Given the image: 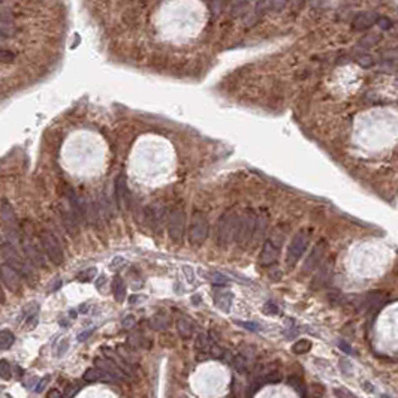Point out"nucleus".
I'll use <instances>...</instances> for the list:
<instances>
[{
    "instance_id": "obj_1",
    "label": "nucleus",
    "mask_w": 398,
    "mask_h": 398,
    "mask_svg": "<svg viewBox=\"0 0 398 398\" xmlns=\"http://www.w3.org/2000/svg\"><path fill=\"white\" fill-rule=\"evenodd\" d=\"M0 253H2V256L5 258L6 264H9L23 277V280H26L30 286H33V283H34L33 268L26 261V258H23L20 255V251L17 250V247L12 243H9V241L8 243H3L2 245H0Z\"/></svg>"
},
{
    "instance_id": "obj_2",
    "label": "nucleus",
    "mask_w": 398,
    "mask_h": 398,
    "mask_svg": "<svg viewBox=\"0 0 398 398\" xmlns=\"http://www.w3.org/2000/svg\"><path fill=\"white\" fill-rule=\"evenodd\" d=\"M238 226V215L234 211H226L220 215L215 226V243L220 248H226L232 241H235Z\"/></svg>"
},
{
    "instance_id": "obj_3",
    "label": "nucleus",
    "mask_w": 398,
    "mask_h": 398,
    "mask_svg": "<svg viewBox=\"0 0 398 398\" xmlns=\"http://www.w3.org/2000/svg\"><path fill=\"white\" fill-rule=\"evenodd\" d=\"M0 215H2L3 229L6 232V237H8L9 243H12L17 247L18 244L23 243V238H21V229H20V223L17 220L15 211H14V208H12V205L9 202L3 201L2 210H0Z\"/></svg>"
},
{
    "instance_id": "obj_4",
    "label": "nucleus",
    "mask_w": 398,
    "mask_h": 398,
    "mask_svg": "<svg viewBox=\"0 0 398 398\" xmlns=\"http://www.w3.org/2000/svg\"><path fill=\"white\" fill-rule=\"evenodd\" d=\"M256 219H258V215L250 208H247L241 214V217H238L235 241L240 247H244L253 238V232H255V226H256Z\"/></svg>"
},
{
    "instance_id": "obj_5",
    "label": "nucleus",
    "mask_w": 398,
    "mask_h": 398,
    "mask_svg": "<svg viewBox=\"0 0 398 398\" xmlns=\"http://www.w3.org/2000/svg\"><path fill=\"white\" fill-rule=\"evenodd\" d=\"M168 235L175 244H182L186 232V213L183 208H174L168 213Z\"/></svg>"
},
{
    "instance_id": "obj_6",
    "label": "nucleus",
    "mask_w": 398,
    "mask_h": 398,
    "mask_svg": "<svg viewBox=\"0 0 398 398\" xmlns=\"http://www.w3.org/2000/svg\"><path fill=\"white\" fill-rule=\"evenodd\" d=\"M308 243H310V234L307 231L301 229L294 235L291 244H289L287 256H286V265H287L289 270H292L298 264V261L303 258Z\"/></svg>"
},
{
    "instance_id": "obj_7",
    "label": "nucleus",
    "mask_w": 398,
    "mask_h": 398,
    "mask_svg": "<svg viewBox=\"0 0 398 398\" xmlns=\"http://www.w3.org/2000/svg\"><path fill=\"white\" fill-rule=\"evenodd\" d=\"M210 223L207 215L202 211H195L192 214L190 228H189V243L192 245H201L208 238Z\"/></svg>"
},
{
    "instance_id": "obj_8",
    "label": "nucleus",
    "mask_w": 398,
    "mask_h": 398,
    "mask_svg": "<svg viewBox=\"0 0 398 398\" xmlns=\"http://www.w3.org/2000/svg\"><path fill=\"white\" fill-rule=\"evenodd\" d=\"M281 241H283V238L277 241V231H274V234L265 240L262 250H261V256H259V262L262 267H271L277 262L278 255H280Z\"/></svg>"
},
{
    "instance_id": "obj_9",
    "label": "nucleus",
    "mask_w": 398,
    "mask_h": 398,
    "mask_svg": "<svg viewBox=\"0 0 398 398\" xmlns=\"http://www.w3.org/2000/svg\"><path fill=\"white\" fill-rule=\"evenodd\" d=\"M41 244L47 253L48 259L56 265H61L64 261V255H63V248L59 243V240L51 234V232H42L41 234Z\"/></svg>"
},
{
    "instance_id": "obj_10",
    "label": "nucleus",
    "mask_w": 398,
    "mask_h": 398,
    "mask_svg": "<svg viewBox=\"0 0 398 398\" xmlns=\"http://www.w3.org/2000/svg\"><path fill=\"white\" fill-rule=\"evenodd\" d=\"M0 280L3 284L9 289L11 292L18 294L23 289V277L9 265V264H2L0 265Z\"/></svg>"
},
{
    "instance_id": "obj_11",
    "label": "nucleus",
    "mask_w": 398,
    "mask_h": 398,
    "mask_svg": "<svg viewBox=\"0 0 398 398\" xmlns=\"http://www.w3.org/2000/svg\"><path fill=\"white\" fill-rule=\"evenodd\" d=\"M94 364H96L97 368H100L105 374H108L113 380H127V374L124 373V370L116 363V361H113L110 358H96Z\"/></svg>"
},
{
    "instance_id": "obj_12",
    "label": "nucleus",
    "mask_w": 398,
    "mask_h": 398,
    "mask_svg": "<svg viewBox=\"0 0 398 398\" xmlns=\"http://www.w3.org/2000/svg\"><path fill=\"white\" fill-rule=\"evenodd\" d=\"M166 220H168V215L165 214V210L162 205L156 204V205H150L146 208V222L154 232L162 231Z\"/></svg>"
},
{
    "instance_id": "obj_13",
    "label": "nucleus",
    "mask_w": 398,
    "mask_h": 398,
    "mask_svg": "<svg viewBox=\"0 0 398 398\" xmlns=\"http://www.w3.org/2000/svg\"><path fill=\"white\" fill-rule=\"evenodd\" d=\"M325 253H327V243L320 240V241H317V244H314L313 250L310 251V255L307 256V259L304 262V267H303L304 274L313 273L320 265V262L323 261Z\"/></svg>"
},
{
    "instance_id": "obj_14",
    "label": "nucleus",
    "mask_w": 398,
    "mask_h": 398,
    "mask_svg": "<svg viewBox=\"0 0 398 398\" xmlns=\"http://www.w3.org/2000/svg\"><path fill=\"white\" fill-rule=\"evenodd\" d=\"M64 195L67 198V202H69V207H70L72 213L75 214L78 222L80 223H87V207L81 202V199L77 196V193L74 192V189L67 186L64 189Z\"/></svg>"
},
{
    "instance_id": "obj_15",
    "label": "nucleus",
    "mask_w": 398,
    "mask_h": 398,
    "mask_svg": "<svg viewBox=\"0 0 398 398\" xmlns=\"http://www.w3.org/2000/svg\"><path fill=\"white\" fill-rule=\"evenodd\" d=\"M385 301H386V294L382 291H374L363 297L361 304H358V308L361 311H376L377 308L383 306Z\"/></svg>"
},
{
    "instance_id": "obj_16",
    "label": "nucleus",
    "mask_w": 398,
    "mask_h": 398,
    "mask_svg": "<svg viewBox=\"0 0 398 398\" xmlns=\"http://www.w3.org/2000/svg\"><path fill=\"white\" fill-rule=\"evenodd\" d=\"M21 244H23L24 255L27 256V259L30 261V264L34 265V267L44 268L45 267V256L39 251V248L34 245V243L30 238H24Z\"/></svg>"
},
{
    "instance_id": "obj_17",
    "label": "nucleus",
    "mask_w": 398,
    "mask_h": 398,
    "mask_svg": "<svg viewBox=\"0 0 398 398\" xmlns=\"http://www.w3.org/2000/svg\"><path fill=\"white\" fill-rule=\"evenodd\" d=\"M333 268H334V262L333 261H327V262H323L322 265H319L316 268V273H314L311 286L316 287V289H319V287L327 284L328 280L333 276Z\"/></svg>"
},
{
    "instance_id": "obj_18",
    "label": "nucleus",
    "mask_w": 398,
    "mask_h": 398,
    "mask_svg": "<svg viewBox=\"0 0 398 398\" xmlns=\"http://www.w3.org/2000/svg\"><path fill=\"white\" fill-rule=\"evenodd\" d=\"M60 214H61V222H63V226L66 229V232L72 237V238H77L78 234H80V222L75 217V214L72 213V210L69 208H61L60 210Z\"/></svg>"
},
{
    "instance_id": "obj_19",
    "label": "nucleus",
    "mask_w": 398,
    "mask_h": 398,
    "mask_svg": "<svg viewBox=\"0 0 398 398\" xmlns=\"http://www.w3.org/2000/svg\"><path fill=\"white\" fill-rule=\"evenodd\" d=\"M377 14L373 12V11H364V12H359L353 21H352V27L353 30L356 31H363V30H368L371 26L376 24V20H377Z\"/></svg>"
},
{
    "instance_id": "obj_20",
    "label": "nucleus",
    "mask_w": 398,
    "mask_h": 398,
    "mask_svg": "<svg viewBox=\"0 0 398 398\" xmlns=\"http://www.w3.org/2000/svg\"><path fill=\"white\" fill-rule=\"evenodd\" d=\"M116 201H117V207L119 210H124L127 202H129V189H127V180L126 177L122 174L117 177L116 180Z\"/></svg>"
},
{
    "instance_id": "obj_21",
    "label": "nucleus",
    "mask_w": 398,
    "mask_h": 398,
    "mask_svg": "<svg viewBox=\"0 0 398 398\" xmlns=\"http://www.w3.org/2000/svg\"><path fill=\"white\" fill-rule=\"evenodd\" d=\"M175 327H177V333L178 336L187 340L193 336L195 333V323L192 319H189L187 316H180L175 322Z\"/></svg>"
},
{
    "instance_id": "obj_22",
    "label": "nucleus",
    "mask_w": 398,
    "mask_h": 398,
    "mask_svg": "<svg viewBox=\"0 0 398 398\" xmlns=\"http://www.w3.org/2000/svg\"><path fill=\"white\" fill-rule=\"evenodd\" d=\"M232 300H234V295L229 291H217L214 294V304L219 307L222 311H226V313L231 310Z\"/></svg>"
},
{
    "instance_id": "obj_23",
    "label": "nucleus",
    "mask_w": 398,
    "mask_h": 398,
    "mask_svg": "<svg viewBox=\"0 0 398 398\" xmlns=\"http://www.w3.org/2000/svg\"><path fill=\"white\" fill-rule=\"evenodd\" d=\"M171 325V316L166 311H157L152 319H150V327L156 331H163L168 330Z\"/></svg>"
},
{
    "instance_id": "obj_24",
    "label": "nucleus",
    "mask_w": 398,
    "mask_h": 398,
    "mask_svg": "<svg viewBox=\"0 0 398 398\" xmlns=\"http://www.w3.org/2000/svg\"><path fill=\"white\" fill-rule=\"evenodd\" d=\"M267 226H268V215L265 213L259 214L256 219V226H255V232H253V241L255 244H258L259 241H262L265 232H267Z\"/></svg>"
},
{
    "instance_id": "obj_25",
    "label": "nucleus",
    "mask_w": 398,
    "mask_h": 398,
    "mask_svg": "<svg viewBox=\"0 0 398 398\" xmlns=\"http://www.w3.org/2000/svg\"><path fill=\"white\" fill-rule=\"evenodd\" d=\"M126 292H127V289H126V283L122 277H116L114 281H113V294H114V300L117 303H123L124 298H126Z\"/></svg>"
},
{
    "instance_id": "obj_26",
    "label": "nucleus",
    "mask_w": 398,
    "mask_h": 398,
    "mask_svg": "<svg viewBox=\"0 0 398 398\" xmlns=\"http://www.w3.org/2000/svg\"><path fill=\"white\" fill-rule=\"evenodd\" d=\"M15 343V336L9 330H2L0 331V350H8L14 346Z\"/></svg>"
},
{
    "instance_id": "obj_27",
    "label": "nucleus",
    "mask_w": 398,
    "mask_h": 398,
    "mask_svg": "<svg viewBox=\"0 0 398 398\" xmlns=\"http://www.w3.org/2000/svg\"><path fill=\"white\" fill-rule=\"evenodd\" d=\"M382 39V36L379 33H368L366 36L361 38V41L358 42V47H363V48H371L374 45H377Z\"/></svg>"
},
{
    "instance_id": "obj_28",
    "label": "nucleus",
    "mask_w": 398,
    "mask_h": 398,
    "mask_svg": "<svg viewBox=\"0 0 398 398\" xmlns=\"http://www.w3.org/2000/svg\"><path fill=\"white\" fill-rule=\"evenodd\" d=\"M105 376H106V374H105V373H103L100 368L93 367V368L86 370V373H84L83 379H84V382H87V383H94V382L103 380V379H105Z\"/></svg>"
},
{
    "instance_id": "obj_29",
    "label": "nucleus",
    "mask_w": 398,
    "mask_h": 398,
    "mask_svg": "<svg viewBox=\"0 0 398 398\" xmlns=\"http://www.w3.org/2000/svg\"><path fill=\"white\" fill-rule=\"evenodd\" d=\"M213 341L210 340V337L207 334H199L198 338H196V343H195V347L198 352H204V353H208L210 352V347H211Z\"/></svg>"
},
{
    "instance_id": "obj_30",
    "label": "nucleus",
    "mask_w": 398,
    "mask_h": 398,
    "mask_svg": "<svg viewBox=\"0 0 398 398\" xmlns=\"http://www.w3.org/2000/svg\"><path fill=\"white\" fill-rule=\"evenodd\" d=\"M310 349H311V341L307 340V338L298 340V341L292 346V350H294V353H297V355H304V353L310 352Z\"/></svg>"
},
{
    "instance_id": "obj_31",
    "label": "nucleus",
    "mask_w": 398,
    "mask_h": 398,
    "mask_svg": "<svg viewBox=\"0 0 398 398\" xmlns=\"http://www.w3.org/2000/svg\"><path fill=\"white\" fill-rule=\"evenodd\" d=\"M287 385L291 386V388H294L300 395H306V391H304V383H303V380H301V377L300 376H291L287 379Z\"/></svg>"
},
{
    "instance_id": "obj_32",
    "label": "nucleus",
    "mask_w": 398,
    "mask_h": 398,
    "mask_svg": "<svg viewBox=\"0 0 398 398\" xmlns=\"http://www.w3.org/2000/svg\"><path fill=\"white\" fill-rule=\"evenodd\" d=\"M12 377V368H11V364L8 361L2 359L0 361V379L3 380H9Z\"/></svg>"
},
{
    "instance_id": "obj_33",
    "label": "nucleus",
    "mask_w": 398,
    "mask_h": 398,
    "mask_svg": "<svg viewBox=\"0 0 398 398\" xmlns=\"http://www.w3.org/2000/svg\"><path fill=\"white\" fill-rule=\"evenodd\" d=\"M232 366L235 367V370H237L238 373H245V371L248 370V361H247L243 355H240V356H237V358L234 359Z\"/></svg>"
},
{
    "instance_id": "obj_34",
    "label": "nucleus",
    "mask_w": 398,
    "mask_h": 398,
    "mask_svg": "<svg viewBox=\"0 0 398 398\" xmlns=\"http://www.w3.org/2000/svg\"><path fill=\"white\" fill-rule=\"evenodd\" d=\"M356 63L361 66V67H364V69H368L374 64V57L370 56V54H361L356 57Z\"/></svg>"
},
{
    "instance_id": "obj_35",
    "label": "nucleus",
    "mask_w": 398,
    "mask_h": 398,
    "mask_svg": "<svg viewBox=\"0 0 398 398\" xmlns=\"http://www.w3.org/2000/svg\"><path fill=\"white\" fill-rule=\"evenodd\" d=\"M96 273H97V270L94 267H90V268L83 270L81 273H78L77 274V280H80V281H90V280L94 278Z\"/></svg>"
},
{
    "instance_id": "obj_36",
    "label": "nucleus",
    "mask_w": 398,
    "mask_h": 398,
    "mask_svg": "<svg viewBox=\"0 0 398 398\" xmlns=\"http://www.w3.org/2000/svg\"><path fill=\"white\" fill-rule=\"evenodd\" d=\"M382 59L383 61L386 63H391V64H398V47L397 48H392V50H388L382 54Z\"/></svg>"
},
{
    "instance_id": "obj_37",
    "label": "nucleus",
    "mask_w": 398,
    "mask_h": 398,
    "mask_svg": "<svg viewBox=\"0 0 398 398\" xmlns=\"http://www.w3.org/2000/svg\"><path fill=\"white\" fill-rule=\"evenodd\" d=\"M376 24H377L382 30H389V29H392V21H391V18H388V17H385V15H379L377 20H376Z\"/></svg>"
},
{
    "instance_id": "obj_38",
    "label": "nucleus",
    "mask_w": 398,
    "mask_h": 398,
    "mask_svg": "<svg viewBox=\"0 0 398 398\" xmlns=\"http://www.w3.org/2000/svg\"><path fill=\"white\" fill-rule=\"evenodd\" d=\"M14 59H15V54L12 51L0 48V63H11L14 61Z\"/></svg>"
},
{
    "instance_id": "obj_39",
    "label": "nucleus",
    "mask_w": 398,
    "mask_h": 398,
    "mask_svg": "<svg viewBox=\"0 0 398 398\" xmlns=\"http://www.w3.org/2000/svg\"><path fill=\"white\" fill-rule=\"evenodd\" d=\"M210 276V278H211V281L214 283V284H226L229 280H228V277H225L223 274H220V273H211V274H208Z\"/></svg>"
},
{
    "instance_id": "obj_40",
    "label": "nucleus",
    "mask_w": 398,
    "mask_h": 398,
    "mask_svg": "<svg viewBox=\"0 0 398 398\" xmlns=\"http://www.w3.org/2000/svg\"><path fill=\"white\" fill-rule=\"evenodd\" d=\"M289 0H271V9L274 12H281L287 6Z\"/></svg>"
},
{
    "instance_id": "obj_41",
    "label": "nucleus",
    "mask_w": 398,
    "mask_h": 398,
    "mask_svg": "<svg viewBox=\"0 0 398 398\" xmlns=\"http://www.w3.org/2000/svg\"><path fill=\"white\" fill-rule=\"evenodd\" d=\"M15 33V29L12 27H8L5 24H0V39H6V38H11V36Z\"/></svg>"
},
{
    "instance_id": "obj_42",
    "label": "nucleus",
    "mask_w": 398,
    "mask_h": 398,
    "mask_svg": "<svg viewBox=\"0 0 398 398\" xmlns=\"http://www.w3.org/2000/svg\"><path fill=\"white\" fill-rule=\"evenodd\" d=\"M39 323V317L36 316V314H33V316H30V317H27L26 319V322H24V327H26V330L27 331H30V330H33L36 325Z\"/></svg>"
},
{
    "instance_id": "obj_43",
    "label": "nucleus",
    "mask_w": 398,
    "mask_h": 398,
    "mask_svg": "<svg viewBox=\"0 0 398 398\" xmlns=\"http://www.w3.org/2000/svg\"><path fill=\"white\" fill-rule=\"evenodd\" d=\"M240 327L248 330V331H259L261 330V325L259 323H255V322H237Z\"/></svg>"
},
{
    "instance_id": "obj_44",
    "label": "nucleus",
    "mask_w": 398,
    "mask_h": 398,
    "mask_svg": "<svg viewBox=\"0 0 398 398\" xmlns=\"http://www.w3.org/2000/svg\"><path fill=\"white\" fill-rule=\"evenodd\" d=\"M135 323H136V319H135V316H132V314L126 316V317L122 320V325H123L124 328H133V327H135Z\"/></svg>"
},
{
    "instance_id": "obj_45",
    "label": "nucleus",
    "mask_w": 398,
    "mask_h": 398,
    "mask_svg": "<svg viewBox=\"0 0 398 398\" xmlns=\"http://www.w3.org/2000/svg\"><path fill=\"white\" fill-rule=\"evenodd\" d=\"M50 380H51V377L50 376H45L44 379H41V382L36 385V392L38 394H41V392H44V389L47 388V385L50 383Z\"/></svg>"
},
{
    "instance_id": "obj_46",
    "label": "nucleus",
    "mask_w": 398,
    "mask_h": 398,
    "mask_svg": "<svg viewBox=\"0 0 398 398\" xmlns=\"http://www.w3.org/2000/svg\"><path fill=\"white\" fill-rule=\"evenodd\" d=\"M330 300H331L336 306H341L343 301H344V297H343L340 292H333V294H330Z\"/></svg>"
},
{
    "instance_id": "obj_47",
    "label": "nucleus",
    "mask_w": 398,
    "mask_h": 398,
    "mask_svg": "<svg viewBox=\"0 0 398 398\" xmlns=\"http://www.w3.org/2000/svg\"><path fill=\"white\" fill-rule=\"evenodd\" d=\"M264 382L265 383H277V382H280V374L278 373H268L267 376H265V379H264Z\"/></svg>"
},
{
    "instance_id": "obj_48",
    "label": "nucleus",
    "mask_w": 398,
    "mask_h": 398,
    "mask_svg": "<svg viewBox=\"0 0 398 398\" xmlns=\"http://www.w3.org/2000/svg\"><path fill=\"white\" fill-rule=\"evenodd\" d=\"M287 3H291V6H292L294 11H300L304 6V0H289Z\"/></svg>"
},
{
    "instance_id": "obj_49",
    "label": "nucleus",
    "mask_w": 398,
    "mask_h": 398,
    "mask_svg": "<svg viewBox=\"0 0 398 398\" xmlns=\"http://www.w3.org/2000/svg\"><path fill=\"white\" fill-rule=\"evenodd\" d=\"M67 344H69V343H67V340H63V341H61V344L59 346V352L56 353V356H63V355H64V352L67 350Z\"/></svg>"
},
{
    "instance_id": "obj_50",
    "label": "nucleus",
    "mask_w": 398,
    "mask_h": 398,
    "mask_svg": "<svg viewBox=\"0 0 398 398\" xmlns=\"http://www.w3.org/2000/svg\"><path fill=\"white\" fill-rule=\"evenodd\" d=\"M264 311H265V313H277V311H278V308H277V307H276L273 303H268V304L264 307Z\"/></svg>"
},
{
    "instance_id": "obj_51",
    "label": "nucleus",
    "mask_w": 398,
    "mask_h": 398,
    "mask_svg": "<svg viewBox=\"0 0 398 398\" xmlns=\"http://www.w3.org/2000/svg\"><path fill=\"white\" fill-rule=\"evenodd\" d=\"M338 347H340L343 352H346V353H353V352H352V347H350L346 341H340V343H338Z\"/></svg>"
},
{
    "instance_id": "obj_52",
    "label": "nucleus",
    "mask_w": 398,
    "mask_h": 398,
    "mask_svg": "<svg viewBox=\"0 0 398 398\" xmlns=\"http://www.w3.org/2000/svg\"><path fill=\"white\" fill-rule=\"evenodd\" d=\"M93 331H94V330H90V331H86V333L80 334V336H78V341H86V340L93 334Z\"/></svg>"
},
{
    "instance_id": "obj_53",
    "label": "nucleus",
    "mask_w": 398,
    "mask_h": 398,
    "mask_svg": "<svg viewBox=\"0 0 398 398\" xmlns=\"http://www.w3.org/2000/svg\"><path fill=\"white\" fill-rule=\"evenodd\" d=\"M253 2H255V6H253V8H256L259 11H264V5L267 3V0H253Z\"/></svg>"
},
{
    "instance_id": "obj_54",
    "label": "nucleus",
    "mask_w": 398,
    "mask_h": 398,
    "mask_svg": "<svg viewBox=\"0 0 398 398\" xmlns=\"http://www.w3.org/2000/svg\"><path fill=\"white\" fill-rule=\"evenodd\" d=\"M47 397H50V398H60V397H61V394H60L57 389H53V391L47 392Z\"/></svg>"
},
{
    "instance_id": "obj_55",
    "label": "nucleus",
    "mask_w": 398,
    "mask_h": 398,
    "mask_svg": "<svg viewBox=\"0 0 398 398\" xmlns=\"http://www.w3.org/2000/svg\"><path fill=\"white\" fill-rule=\"evenodd\" d=\"M247 2H248V0H234V6H235V9H238L241 6H244Z\"/></svg>"
},
{
    "instance_id": "obj_56",
    "label": "nucleus",
    "mask_w": 398,
    "mask_h": 398,
    "mask_svg": "<svg viewBox=\"0 0 398 398\" xmlns=\"http://www.w3.org/2000/svg\"><path fill=\"white\" fill-rule=\"evenodd\" d=\"M103 283H106V277H105V276H100V277L96 280V287H97V289H100Z\"/></svg>"
},
{
    "instance_id": "obj_57",
    "label": "nucleus",
    "mask_w": 398,
    "mask_h": 398,
    "mask_svg": "<svg viewBox=\"0 0 398 398\" xmlns=\"http://www.w3.org/2000/svg\"><path fill=\"white\" fill-rule=\"evenodd\" d=\"M336 395H338V397H353V394L346 392V391H343V389H337V391H336Z\"/></svg>"
},
{
    "instance_id": "obj_58",
    "label": "nucleus",
    "mask_w": 398,
    "mask_h": 398,
    "mask_svg": "<svg viewBox=\"0 0 398 398\" xmlns=\"http://www.w3.org/2000/svg\"><path fill=\"white\" fill-rule=\"evenodd\" d=\"M60 286H61V280H60V278H57V280H56V283H54V286H53V289H51V292H56Z\"/></svg>"
},
{
    "instance_id": "obj_59",
    "label": "nucleus",
    "mask_w": 398,
    "mask_h": 398,
    "mask_svg": "<svg viewBox=\"0 0 398 398\" xmlns=\"http://www.w3.org/2000/svg\"><path fill=\"white\" fill-rule=\"evenodd\" d=\"M139 300H142V297H138V295H132L130 298H129V303L130 304H135L136 301H139Z\"/></svg>"
},
{
    "instance_id": "obj_60",
    "label": "nucleus",
    "mask_w": 398,
    "mask_h": 398,
    "mask_svg": "<svg viewBox=\"0 0 398 398\" xmlns=\"http://www.w3.org/2000/svg\"><path fill=\"white\" fill-rule=\"evenodd\" d=\"M3 303H5V292L2 289V284H0V304H3Z\"/></svg>"
},
{
    "instance_id": "obj_61",
    "label": "nucleus",
    "mask_w": 398,
    "mask_h": 398,
    "mask_svg": "<svg viewBox=\"0 0 398 398\" xmlns=\"http://www.w3.org/2000/svg\"><path fill=\"white\" fill-rule=\"evenodd\" d=\"M69 317L75 319V317H77V313H75V311H70V313H69Z\"/></svg>"
},
{
    "instance_id": "obj_62",
    "label": "nucleus",
    "mask_w": 398,
    "mask_h": 398,
    "mask_svg": "<svg viewBox=\"0 0 398 398\" xmlns=\"http://www.w3.org/2000/svg\"><path fill=\"white\" fill-rule=\"evenodd\" d=\"M0 3H2V0H0Z\"/></svg>"
}]
</instances>
